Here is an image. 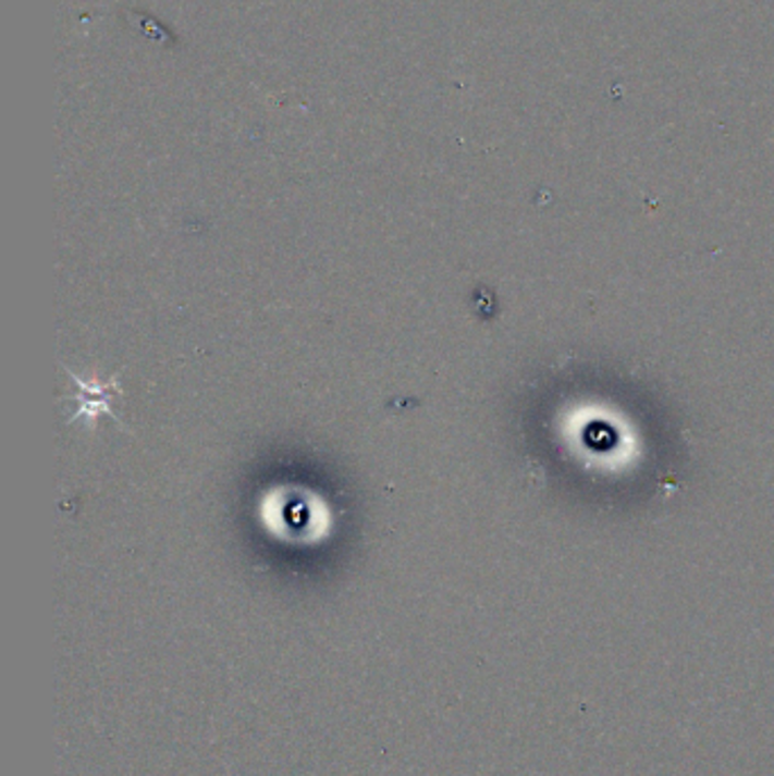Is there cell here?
<instances>
[{"label":"cell","mask_w":774,"mask_h":776,"mask_svg":"<svg viewBox=\"0 0 774 776\" xmlns=\"http://www.w3.org/2000/svg\"><path fill=\"white\" fill-rule=\"evenodd\" d=\"M71 374V378L79 384V393H83V395H79L77 397V403H79V409H77V414L73 416V418H79V416H87V420L89 422H94L96 420V416H98V411H102V414H110L112 416V409H110V393L112 391H116V382H112V384H105V386H96V384H85L83 380H79V378H75V374L73 372H69Z\"/></svg>","instance_id":"obj_1"}]
</instances>
